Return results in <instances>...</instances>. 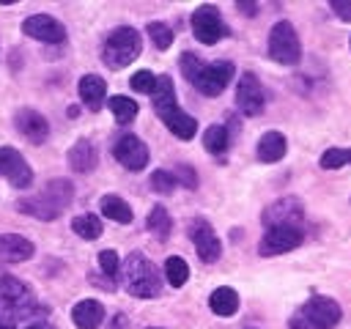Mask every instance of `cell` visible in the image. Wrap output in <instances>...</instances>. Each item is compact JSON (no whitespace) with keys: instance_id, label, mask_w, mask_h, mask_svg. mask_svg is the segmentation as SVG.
I'll use <instances>...</instances> for the list:
<instances>
[{"instance_id":"obj_1","label":"cell","mask_w":351,"mask_h":329,"mask_svg":"<svg viewBox=\"0 0 351 329\" xmlns=\"http://www.w3.org/2000/svg\"><path fill=\"white\" fill-rule=\"evenodd\" d=\"M181 71L203 96H219L228 88V82L233 80V63L230 60L206 63L195 52L181 55Z\"/></svg>"},{"instance_id":"obj_2","label":"cell","mask_w":351,"mask_h":329,"mask_svg":"<svg viewBox=\"0 0 351 329\" xmlns=\"http://www.w3.org/2000/svg\"><path fill=\"white\" fill-rule=\"evenodd\" d=\"M71 197H74L71 181H66V178H52L36 197H22V200H19V211H22V214H30V217H36V219L49 222V219H55L58 214H63V208L71 203Z\"/></svg>"},{"instance_id":"obj_3","label":"cell","mask_w":351,"mask_h":329,"mask_svg":"<svg viewBox=\"0 0 351 329\" xmlns=\"http://www.w3.org/2000/svg\"><path fill=\"white\" fill-rule=\"evenodd\" d=\"M121 280L123 288L137 296V299H154L162 291V277L156 271V266L143 255V252H132L123 263H121Z\"/></svg>"},{"instance_id":"obj_4","label":"cell","mask_w":351,"mask_h":329,"mask_svg":"<svg viewBox=\"0 0 351 329\" xmlns=\"http://www.w3.org/2000/svg\"><path fill=\"white\" fill-rule=\"evenodd\" d=\"M36 313V293L14 274L0 277V321L16 324Z\"/></svg>"},{"instance_id":"obj_5","label":"cell","mask_w":351,"mask_h":329,"mask_svg":"<svg viewBox=\"0 0 351 329\" xmlns=\"http://www.w3.org/2000/svg\"><path fill=\"white\" fill-rule=\"evenodd\" d=\"M340 304L329 296H313L293 318L291 329H332L340 321Z\"/></svg>"},{"instance_id":"obj_6","label":"cell","mask_w":351,"mask_h":329,"mask_svg":"<svg viewBox=\"0 0 351 329\" xmlns=\"http://www.w3.org/2000/svg\"><path fill=\"white\" fill-rule=\"evenodd\" d=\"M140 47H143V38H140V33L134 27H118V30H112L107 36L101 58H104V63L110 69H123L140 55Z\"/></svg>"},{"instance_id":"obj_7","label":"cell","mask_w":351,"mask_h":329,"mask_svg":"<svg viewBox=\"0 0 351 329\" xmlns=\"http://www.w3.org/2000/svg\"><path fill=\"white\" fill-rule=\"evenodd\" d=\"M269 58L282 66H296L302 60V44L288 19H280L269 30Z\"/></svg>"},{"instance_id":"obj_8","label":"cell","mask_w":351,"mask_h":329,"mask_svg":"<svg viewBox=\"0 0 351 329\" xmlns=\"http://www.w3.org/2000/svg\"><path fill=\"white\" fill-rule=\"evenodd\" d=\"M192 33L200 44H217L228 36V25L217 5H200L192 14Z\"/></svg>"},{"instance_id":"obj_9","label":"cell","mask_w":351,"mask_h":329,"mask_svg":"<svg viewBox=\"0 0 351 329\" xmlns=\"http://www.w3.org/2000/svg\"><path fill=\"white\" fill-rule=\"evenodd\" d=\"M304 239V230L302 228H291V225H280V228H269L258 244V252L263 258H271V255H282V252H291L302 244Z\"/></svg>"},{"instance_id":"obj_10","label":"cell","mask_w":351,"mask_h":329,"mask_svg":"<svg viewBox=\"0 0 351 329\" xmlns=\"http://www.w3.org/2000/svg\"><path fill=\"white\" fill-rule=\"evenodd\" d=\"M266 230L269 228H280V225H291V228H302V219H304V208L296 197H280L274 200L271 206L263 208L261 214Z\"/></svg>"},{"instance_id":"obj_11","label":"cell","mask_w":351,"mask_h":329,"mask_svg":"<svg viewBox=\"0 0 351 329\" xmlns=\"http://www.w3.org/2000/svg\"><path fill=\"white\" fill-rule=\"evenodd\" d=\"M263 104H266V93H263L261 80L252 71H244L239 85H236V107L244 115H261Z\"/></svg>"},{"instance_id":"obj_12","label":"cell","mask_w":351,"mask_h":329,"mask_svg":"<svg viewBox=\"0 0 351 329\" xmlns=\"http://www.w3.org/2000/svg\"><path fill=\"white\" fill-rule=\"evenodd\" d=\"M112 156L118 159V164H123L126 170H143L148 164V145L137 137V134H121L112 145Z\"/></svg>"},{"instance_id":"obj_13","label":"cell","mask_w":351,"mask_h":329,"mask_svg":"<svg viewBox=\"0 0 351 329\" xmlns=\"http://www.w3.org/2000/svg\"><path fill=\"white\" fill-rule=\"evenodd\" d=\"M189 239H192L195 252H197V258H200L203 263H214V260H219V255H222V244H219L214 228H211L206 219H192V222H189Z\"/></svg>"},{"instance_id":"obj_14","label":"cell","mask_w":351,"mask_h":329,"mask_svg":"<svg viewBox=\"0 0 351 329\" xmlns=\"http://www.w3.org/2000/svg\"><path fill=\"white\" fill-rule=\"evenodd\" d=\"M0 175L8 178V181H11L14 186H19V189H25V186L33 184V170H30V164H27L25 156H22L16 148H11V145H3V148H0Z\"/></svg>"},{"instance_id":"obj_15","label":"cell","mask_w":351,"mask_h":329,"mask_svg":"<svg viewBox=\"0 0 351 329\" xmlns=\"http://www.w3.org/2000/svg\"><path fill=\"white\" fill-rule=\"evenodd\" d=\"M22 33L30 36V38L47 41V44H60L66 38V27L55 16H49V14H30L22 22Z\"/></svg>"},{"instance_id":"obj_16","label":"cell","mask_w":351,"mask_h":329,"mask_svg":"<svg viewBox=\"0 0 351 329\" xmlns=\"http://www.w3.org/2000/svg\"><path fill=\"white\" fill-rule=\"evenodd\" d=\"M14 126H16V132H19L27 143H33V145H41V143L47 140V134H49L47 118H44L41 112L30 110V107H25V110H19V112L14 115Z\"/></svg>"},{"instance_id":"obj_17","label":"cell","mask_w":351,"mask_h":329,"mask_svg":"<svg viewBox=\"0 0 351 329\" xmlns=\"http://www.w3.org/2000/svg\"><path fill=\"white\" fill-rule=\"evenodd\" d=\"M36 252L33 241L19 233H0V263H22Z\"/></svg>"},{"instance_id":"obj_18","label":"cell","mask_w":351,"mask_h":329,"mask_svg":"<svg viewBox=\"0 0 351 329\" xmlns=\"http://www.w3.org/2000/svg\"><path fill=\"white\" fill-rule=\"evenodd\" d=\"M77 90H80V99H82V104H85L90 112L101 110V104H104V96H107V82H104L99 74H85V77H80V85H77Z\"/></svg>"},{"instance_id":"obj_19","label":"cell","mask_w":351,"mask_h":329,"mask_svg":"<svg viewBox=\"0 0 351 329\" xmlns=\"http://www.w3.org/2000/svg\"><path fill=\"white\" fill-rule=\"evenodd\" d=\"M159 118H162V123H165L178 140H192V137L197 134V121H195L192 115H186L178 104L170 107V110H165Z\"/></svg>"},{"instance_id":"obj_20","label":"cell","mask_w":351,"mask_h":329,"mask_svg":"<svg viewBox=\"0 0 351 329\" xmlns=\"http://www.w3.org/2000/svg\"><path fill=\"white\" fill-rule=\"evenodd\" d=\"M71 321L77 329H99L104 321V307L96 299H82L71 307Z\"/></svg>"},{"instance_id":"obj_21","label":"cell","mask_w":351,"mask_h":329,"mask_svg":"<svg viewBox=\"0 0 351 329\" xmlns=\"http://www.w3.org/2000/svg\"><path fill=\"white\" fill-rule=\"evenodd\" d=\"M96 162H99V151L90 140L82 137L69 148V167L74 173H90L96 167Z\"/></svg>"},{"instance_id":"obj_22","label":"cell","mask_w":351,"mask_h":329,"mask_svg":"<svg viewBox=\"0 0 351 329\" xmlns=\"http://www.w3.org/2000/svg\"><path fill=\"white\" fill-rule=\"evenodd\" d=\"M285 151H288V140H285V134L277 132V129L263 132V137L258 140V159L266 162V164L280 162V159L285 156Z\"/></svg>"},{"instance_id":"obj_23","label":"cell","mask_w":351,"mask_h":329,"mask_svg":"<svg viewBox=\"0 0 351 329\" xmlns=\"http://www.w3.org/2000/svg\"><path fill=\"white\" fill-rule=\"evenodd\" d=\"M99 208H101V214L107 217V219H112V222H121V225H129L132 222V206L123 200V197H118V195H104L101 200H99Z\"/></svg>"},{"instance_id":"obj_24","label":"cell","mask_w":351,"mask_h":329,"mask_svg":"<svg viewBox=\"0 0 351 329\" xmlns=\"http://www.w3.org/2000/svg\"><path fill=\"white\" fill-rule=\"evenodd\" d=\"M208 307H211V313L228 318V315H233V313L239 310V293H236L233 288L222 285V288H217V291L208 296Z\"/></svg>"},{"instance_id":"obj_25","label":"cell","mask_w":351,"mask_h":329,"mask_svg":"<svg viewBox=\"0 0 351 329\" xmlns=\"http://www.w3.org/2000/svg\"><path fill=\"white\" fill-rule=\"evenodd\" d=\"M151 101H154L156 115H162L165 110H170V107H176V104H178V101H176V90H173V80H170L167 74L156 77V85H154Z\"/></svg>"},{"instance_id":"obj_26","label":"cell","mask_w":351,"mask_h":329,"mask_svg":"<svg viewBox=\"0 0 351 329\" xmlns=\"http://www.w3.org/2000/svg\"><path fill=\"white\" fill-rule=\"evenodd\" d=\"M228 145H230V134H228L225 126L214 123V126H208V129L203 132V148H206L208 154L222 156V154L228 151Z\"/></svg>"},{"instance_id":"obj_27","label":"cell","mask_w":351,"mask_h":329,"mask_svg":"<svg viewBox=\"0 0 351 329\" xmlns=\"http://www.w3.org/2000/svg\"><path fill=\"white\" fill-rule=\"evenodd\" d=\"M71 230H74L80 239L93 241V239L101 236V219H99L96 214H80V217L71 219Z\"/></svg>"},{"instance_id":"obj_28","label":"cell","mask_w":351,"mask_h":329,"mask_svg":"<svg viewBox=\"0 0 351 329\" xmlns=\"http://www.w3.org/2000/svg\"><path fill=\"white\" fill-rule=\"evenodd\" d=\"M137 110H140L137 101L129 99V96H112L110 99V112H112V118L118 123H132L137 118Z\"/></svg>"},{"instance_id":"obj_29","label":"cell","mask_w":351,"mask_h":329,"mask_svg":"<svg viewBox=\"0 0 351 329\" xmlns=\"http://www.w3.org/2000/svg\"><path fill=\"white\" fill-rule=\"evenodd\" d=\"M148 230H151L159 241H165V239L170 236L173 219H170V214H167L162 206H154V208H151V214H148Z\"/></svg>"},{"instance_id":"obj_30","label":"cell","mask_w":351,"mask_h":329,"mask_svg":"<svg viewBox=\"0 0 351 329\" xmlns=\"http://www.w3.org/2000/svg\"><path fill=\"white\" fill-rule=\"evenodd\" d=\"M165 277H167V282H170L173 288H181V285L189 280V266H186V260L178 258V255H170V258L165 260Z\"/></svg>"},{"instance_id":"obj_31","label":"cell","mask_w":351,"mask_h":329,"mask_svg":"<svg viewBox=\"0 0 351 329\" xmlns=\"http://www.w3.org/2000/svg\"><path fill=\"white\" fill-rule=\"evenodd\" d=\"M343 164H351V148H326L321 154V167L324 170H337Z\"/></svg>"},{"instance_id":"obj_32","label":"cell","mask_w":351,"mask_h":329,"mask_svg":"<svg viewBox=\"0 0 351 329\" xmlns=\"http://www.w3.org/2000/svg\"><path fill=\"white\" fill-rule=\"evenodd\" d=\"M148 36H151V41H154L156 49H167L173 44V27L165 25V22H151L148 25Z\"/></svg>"},{"instance_id":"obj_33","label":"cell","mask_w":351,"mask_h":329,"mask_svg":"<svg viewBox=\"0 0 351 329\" xmlns=\"http://www.w3.org/2000/svg\"><path fill=\"white\" fill-rule=\"evenodd\" d=\"M151 189L159 195H170L176 189V175L170 170H154L151 173Z\"/></svg>"},{"instance_id":"obj_34","label":"cell","mask_w":351,"mask_h":329,"mask_svg":"<svg viewBox=\"0 0 351 329\" xmlns=\"http://www.w3.org/2000/svg\"><path fill=\"white\" fill-rule=\"evenodd\" d=\"M99 269L112 280V277H118V271H121V258H118V252L115 249H101L99 252Z\"/></svg>"},{"instance_id":"obj_35","label":"cell","mask_w":351,"mask_h":329,"mask_svg":"<svg viewBox=\"0 0 351 329\" xmlns=\"http://www.w3.org/2000/svg\"><path fill=\"white\" fill-rule=\"evenodd\" d=\"M154 85H156V77L151 74V71H137V74H132V90H137V93H154Z\"/></svg>"},{"instance_id":"obj_36","label":"cell","mask_w":351,"mask_h":329,"mask_svg":"<svg viewBox=\"0 0 351 329\" xmlns=\"http://www.w3.org/2000/svg\"><path fill=\"white\" fill-rule=\"evenodd\" d=\"M173 175H176V184H184V186H189V189L197 186V175H195V170L186 167V164H178Z\"/></svg>"},{"instance_id":"obj_37","label":"cell","mask_w":351,"mask_h":329,"mask_svg":"<svg viewBox=\"0 0 351 329\" xmlns=\"http://www.w3.org/2000/svg\"><path fill=\"white\" fill-rule=\"evenodd\" d=\"M332 11H335L340 19L351 22V3H348V0H332Z\"/></svg>"},{"instance_id":"obj_38","label":"cell","mask_w":351,"mask_h":329,"mask_svg":"<svg viewBox=\"0 0 351 329\" xmlns=\"http://www.w3.org/2000/svg\"><path fill=\"white\" fill-rule=\"evenodd\" d=\"M239 11H244L247 16H255V14H258V5L250 3V0H241V3H239Z\"/></svg>"},{"instance_id":"obj_39","label":"cell","mask_w":351,"mask_h":329,"mask_svg":"<svg viewBox=\"0 0 351 329\" xmlns=\"http://www.w3.org/2000/svg\"><path fill=\"white\" fill-rule=\"evenodd\" d=\"M110 329H129L126 315H115V318H112V324H110Z\"/></svg>"},{"instance_id":"obj_40","label":"cell","mask_w":351,"mask_h":329,"mask_svg":"<svg viewBox=\"0 0 351 329\" xmlns=\"http://www.w3.org/2000/svg\"><path fill=\"white\" fill-rule=\"evenodd\" d=\"M27 329H55L52 324H47V321H36V324H30Z\"/></svg>"},{"instance_id":"obj_41","label":"cell","mask_w":351,"mask_h":329,"mask_svg":"<svg viewBox=\"0 0 351 329\" xmlns=\"http://www.w3.org/2000/svg\"><path fill=\"white\" fill-rule=\"evenodd\" d=\"M0 329H14V324H5V321H0Z\"/></svg>"},{"instance_id":"obj_42","label":"cell","mask_w":351,"mask_h":329,"mask_svg":"<svg viewBox=\"0 0 351 329\" xmlns=\"http://www.w3.org/2000/svg\"><path fill=\"white\" fill-rule=\"evenodd\" d=\"M151 329H159V326H151Z\"/></svg>"},{"instance_id":"obj_43","label":"cell","mask_w":351,"mask_h":329,"mask_svg":"<svg viewBox=\"0 0 351 329\" xmlns=\"http://www.w3.org/2000/svg\"><path fill=\"white\" fill-rule=\"evenodd\" d=\"M250 329H252V326H250Z\"/></svg>"}]
</instances>
